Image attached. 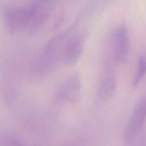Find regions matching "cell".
<instances>
[{"label":"cell","mask_w":146,"mask_h":146,"mask_svg":"<svg viewBox=\"0 0 146 146\" xmlns=\"http://www.w3.org/2000/svg\"><path fill=\"white\" fill-rule=\"evenodd\" d=\"M18 90V78L17 70L12 67L6 68L1 74L0 91L4 103L13 104L16 99Z\"/></svg>","instance_id":"obj_4"},{"label":"cell","mask_w":146,"mask_h":146,"mask_svg":"<svg viewBox=\"0 0 146 146\" xmlns=\"http://www.w3.org/2000/svg\"><path fill=\"white\" fill-rule=\"evenodd\" d=\"M81 95V83L77 72H73L56 90L54 98L57 102L68 101L77 103Z\"/></svg>","instance_id":"obj_3"},{"label":"cell","mask_w":146,"mask_h":146,"mask_svg":"<svg viewBox=\"0 0 146 146\" xmlns=\"http://www.w3.org/2000/svg\"><path fill=\"white\" fill-rule=\"evenodd\" d=\"M84 36L76 34L67 39L63 51L62 60L67 65L75 64L82 55L84 43Z\"/></svg>","instance_id":"obj_6"},{"label":"cell","mask_w":146,"mask_h":146,"mask_svg":"<svg viewBox=\"0 0 146 146\" xmlns=\"http://www.w3.org/2000/svg\"><path fill=\"white\" fill-rule=\"evenodd\" d=\"M146 74V56H141L140 57L135 76L133 80V86L137 87L143 78Z\"/></svg>","instance_id":"obj_9"},{"label":"cell","mask_w":146,"mask_h":146,"mask_svg":"<svg viewBox=\"0 0 146 146\" xmlns=\"http://www.w3.org/2000/svg\"><path fill=\"white\" fill-rule=\"evenodd\" d=\"M0 146H23V144L16 135L2 131L0 132Z\"/></svg>","instance_id":"obj_8"},{"label":"cell","mask_w":146,"mask_h":146,"mask_svg":"<svg viewBox=\"0 0 146 146\" xmlns=\"http://www.w3.org/2000/svg\"><path fill=\"white\" fill-rule=\"evenodd\" d=\"M116 87L117 79L115 73L112 71L104 73L98 86V96L102 101H108L114 95Z\"/></svg>","instance_id":"obj_7"},{"label":"cell","mask_w":146,"mask_h":146,"mask_svg":"<svg viewBox=\"0 0 146 146\" xmlns=\"http://www.w3.org/2000/svg\"><path fill=\"white\" fill-rule=\"evenodd\" d=\"M113 51L115 60L119 63L127 62L129 53V38L125 21H123L113 35Z\"/></svg>","instance_id":"obj_5"},{"label":"cell","mask_w":146,"mask_h":146,"mask_svg":"<svg viewBox=\"0 0 146 146\" xmlns=\"http://www.w3.org/2000/svg\"><path fill=\"white\" fill-rule=\"evenodd\" d=\"M36 1L40 2L41 3L51 6H52V5H54V3H55V0H36Z\"/></svg>","instance_id":"obj_10"},{"label":"cell","mask_w":146,"mask_h":146,"mask_svg":"<svg viewBox=\"0 0 146 146\" xmlns=\"http://www.w3.org/2000/svg\"><path fill=\"white\" fill-rule=\"evenodd\" d=\"M33 11V2L18 5L9 2H0V13L3 23L10 33L28 29Z\"/></svg>","instance_id":"obj_1"},{"label":"cell","mask_w":146,"mask_h":146,"mask_svg":"<svg viewBox=\"0 0 146 146\" xmlns=\"http://www.w3.org/2000/svg\"><path fill=\"white\" fill-rule=\"evenodd\" d=\"M146 121V98L135 107L124 131L125 146H141L144 142L143 131Z\"/></svg>","instance_id":"obj_2"}]
</instances>
